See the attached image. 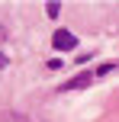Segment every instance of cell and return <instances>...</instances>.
<instances>
[{
  "label": "cell",
  "instance_id": "obj_1",
  "mask_svg": "<svg viewBox=\"0 0 119 122\" xmlns=\"http://www.w3.org/2000/svg\"><path fill=\"white\" fill-rule=\"evenodd\" d=\"M52 45H55L58 51H71L77 45V39H74V32H68V29H58L55 36H52Z\"/></svg>",
  "mask_w": 119,
  "mask_h": 122
},
{
  "label": "cell",
  "instance_id": "obj_2",
  "mask_svg": "<svg viewBox=\"0 0 119 122\" xmlns=\"http://www.w3.org/2000/svg\"><path fill=\"white\" fill-rule=\"evenodd\" d=\"M93 77H97V71H84V74H77L74 80H68V84H64L61 90H64V93H71V90H81V87H87Z\"/></svg>",
  "mask_w": 119,
  "mask_h": 122
},
{
  "label": "cell",
  "instance_id": "obj_3",
  "mask_svg": "<svg viewBox=\"0 0 119 122\" xmlns=\"http://www.w3.org/2000/svg\"><path fill=\"white\" fill-rule=\"evenodd\" d=\"M45 13H48V16H58V3H55V0H52L48 6H45Z\"/></svg>",
  "mask_w": 119,
  "mask_h": 122
}]
</instances>
